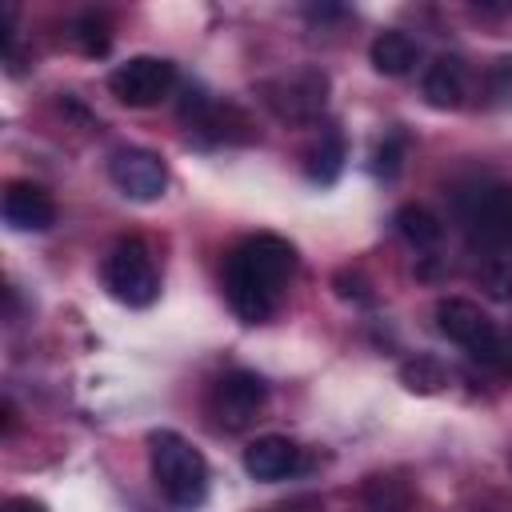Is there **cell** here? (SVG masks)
<instances>
[{
  "mask_svg": "<svg viewBox=\"0 0 512 512\" xmlns=\"http://www.w3.org/2000/svg\"><path fill=\"white\" fill-rule=\"evenodd\" d=\"M292 272H296V248L288 240L272 232L248 236L240 248H232L224 264V296L240 320L260 324L280 308Z\"/></svg>",
  "mask_w": 512,
  "mask_h": 512,
  "instance_id": "1",
  "label": "cell"
},
{
  "mask_svg": "<svg viewBox=\"0 0 512 512\" xmlns=\"http://www.w3.org/2000/svg\"><path fill=\"white\" fill-rule=\"evenodd\" d=\"M148 460H152V480L164 492L172 508H200L208 496V464L192 440H184L172 428H160L148 436Z\"/></svg>",
  "mask_w": 512,
  "mask_h": 512,
  "instance_id": "2",
  "label": "cell"
},
{
  "mask_svg": "<svg viewBox=\"0 0 512 512\" xmlns=\"http://www.w3.org/2000/svg\"><path fill=\"white\" fill-rule=\"evenodd\" d=\"M456 216L484 248H512V184H472L456 192Z\"/></svg>",
  "mask_w": 512,
  "mask_h": 512,
  "instance_id": "3",
  "label": "cell"
},
{
  "mask_svg": "<svg viewBox=\"0 0 512 512\" xmlns=\"http://www.w3.org/2000/svg\"><path fill=\"white\" fill-rule=\"evenodd\" d=\"M104 284L120 304L148 308L156 300V292H160V272H156L152 252L140 240H120L104 256Z\"/></svg>",
  "mask_w": 512,
  "mask_h": 512,
  "instance_id": "4",
  "label": "cell"
},
{
  "mask_svg": "<svg viewBox=\"0 0 512 512\" xmlns=\"http://www.w3.org/2000/svg\"><path fill=\"white\" fill-rule=\"evenodd\" d=\"M108 88L128 108H152L176 88V64L164 56H128L120 68H112Z\"/></svg>",
  "mask_w": 512,
  "mask_h": 512,
  "instance_id": "5",
  "label": "cell"
},
{
  "mask_svg": "<svg viewBox=\"0 0 512 512\" xmlns=\"http://www.w3.org/2000/svg\"><path fill=\"white\" fill-rule=\"evenodd\" d=\"M108 176L128 200H140V204L160 200L164 188H168V164L152 148H120V152H112Z\"/></svg>",
  "mask_w": 512,
  "mask_h": 512,
  "instance_id": "6",
  "label": "cell"
},
{
  "mask_svg": "<svg viewBox=\"0 0 512 512\" xmlns=\"http://www.w3.org/2000/svg\"><path fill=\"white\" fill-rule=\"evenodd\" d=\"M324 96H328V76L316 72V68H304L288 80H276V84H264V104L280 116V120H312L320 108H324Z\"/></svg>",
  "mask_w": 512,
  "mask_h": 512,
  "instance_id": "7",
  "label": "cell"
},
{
  "mask_svg": "<svg viewBox=\"0 0 512 512\" xmlns=\"http://www.w3.org/2000/svg\"><path fill=\"white\" fill-rule=\"evenodd\" d=\"M436 324H440V332H444L452 344H460L468 356H480V352L500 336L496 324H492V316H488L480 304L464 300V296H444V300L436 304Z\"/></svg>",
  "mask_w": 512,
  "mask_h": 512,
  "instance_id": "8",
  "label": "cell"
},
{
  "mask_svg": "<svg viewBox=\"0 0 512 512\" xmlns=\"http://www.w3.org/2000/svg\"><path fill=\"white\" fill-rule=\"evenodd\" d=\"M268 400V384L256 376V372H224L212 388V412L224 428H244Z\"/></svg>",
  "mask_w": 512,
  "mask_h": 512,
  "instance_id": "9",
  "label": "cell"
},
{
  "mask_svg": "<svg viewBox=\"0 0 512 512\" xmlns=\"http://www.w3.org/2000/svg\"><path fill=\"white\" fill-rule=\"evenodd\" d=\"M4 220L16 232H44L56 220V200L32 180H12L4 188Z\"/></svg>",
  "mask_w": 512,
  "mask_h": 512,
  "instance_id": "10",
  "label": "cell"
},
{
  "mask_svg": "<svg viewBox=\"0 0 512 512\" xmlns=\"http://www.w3.org/2000/svg\"><path fill=\"white\" fill-rule=\"evenodd\" d=\"M244 468H248L252 480H284L300 468V448H296V440L276 436V432L256 436L244 448Z\"/></svg>",
  "mask_w": 512,
  "mask_h": 512,
  "instance_id": "11",
  "label": "cell"
},
{
  "mask_svg": "<svg viewBox=\"0 0 512 512\" xmlns=\"http://www.w3.org/2000/svg\"><path fill=\"white\" fill-rule=\"evenodd\" d=\"M424 100L432 108H460L464 88H468V68L460 56H436L424 72Z\"/></svg>",
  "mask_w": 512,
  "mask_h": 512,
  "instance_id": "12",
  "label": "cell"
},
{
  "mask_svg": "<svg viewBox=\"0 0 512 512\" xmlns=\"http://www.w3.org/2000/svg\"><path fill=\"white\" fill-rule=\"evenodd\" d=\"M368 56H372V68H376V72H384V76H404V72L416 68V60H420V44H416L408 32L388 28V32H380V36L372 40Z\"/></svg>",
  "mask_w": 512,
  "mask_h": 512,
  "instance_id": "13",
  "label": "cell"
},
{
  "mask_svg": "<svg viewBox=\"0 0 512 512\" xmlns=\"http://www.w3.org/2000/svg\"><path fill=\"white\" fill-rule=\"evenodd\" d=\"M360 496H364L368 512H412V504H416L412 484H408L404 476H396V472H376V476H368L364 488H360Z\"/></svg>",
  "mask_w": 512,
  "mask_h": 512,
  "instance_id": "14",
  "label": "cell"
},
{
  "mask_svg": "<svg viewBox=\"0 0 512 512\" xmlns=\"http://www.w3.org/2000/svg\"><path fill=\"white\" fill-rule=\"evenodd\" d=\"M396 232H400L416 252H428V248H436V244L444 240L440 216L428 212L424 204H404V208L396 212Z\"/></svg>",
  "mask_w": 512,
  "mask_h": 512,
  "instance_id": "15",
  "label": "cell"
},
{
  "mask_svg": "<svg viewBox=\"0 0 512 512\" xmlns=\"http://www.w3.org/2000/svg\"><path fill=\"white\" fill-rule=\"evenodd\" d=\"M400 380L408 392H420V396H432L448 384V368L436 360V356H412L400 364Z\"/></svg>",
  "mask_w": 512,
  "mask_h": 512,
  "instance_id": "16",
  "label": "cell"
},
{
  "mask_svg": "<svg viewBox=\"0 0 512 512\" xmlns=\"http://www.w3.org/2000/svg\"><path fill=\"white\" fill-rule=\"evenodd\" d=\"M308 176L316 180V184H332L336 176H340V168H344V140L336 136V132H328L312 152H308Z\"/></svg>",
  "mask_w": 512,
  "mask_h": 512,
  "instance_id": "17",
  "label": "cell"
},
{
  "mask_svg": "<svg viewBox=\"0 0 512 512\" xmlns=\"http://www.w3.org/2000/svg\"><path fill=\"white\" fill-rule=\"evenodd\" d=\"M72 44L84 52V56H104L108 52V44H112V28H108V20L104 16H80L76 24H72Z\"/></svg>",
  "mask_w": 512,
  "mask_h": 512,
  "instance_id": "18",
  "label": "cell"
},
{
  "mask_svg": "<svg viewBox=\"0 0 512 512\" xmlns=\"http://www.w3.org/2000/svg\"><path fill=\"white\" fill-rule=\"evenodd\" d=\"M480 280L496 300H512V260L508 256H488V264L480 268Z\"/></svg>",
  "mask_w": 512,
  "mask_h": 512,
  "instance_id": "19",
  "label": "cell"
},
{
  "mask_svg": "<svg viewBox=\"0 0 512 512\" xmlns=\"http://www.w3.org/2000/svg\"><path fill=\"white\" fill-rule=\"evenodd\" d=\"M400 164H404V136H388V140L376 148V156H372V168H376V176L392 180V176L400 172Z\"/></svg>",
  "mask_w": 512,
  "mask_h": 512,
  "instance_id": "20",
  "label": "cell"
},
{
  "mask_svg": "<svg viewBox=\"0 0 512 512\" xmlns=\"http://www.w3.org/2000/svg\"><path fill=\"white\" fill-rule=\"evenodd\" d=\"M336 296L340 300H356V304H368L372 300V288H368V280L360 276V272H336Z\"/></svg>",
  "mask_w": 512,
  "mask_h": 512,
  "instance_id": "21",
  "label": "cell"
},
{
  "mask_svg": "<svg viewBox=\"0 0 512 512\" xmlns=\"http://www.w3.org/2000/svg\"><path fill=\"white\" fill-rule=\"evenodd\" d=\"M472 360H480V364H488V368H496V372H512V336H496L480 356H472Z\"/></svg>",
  "mask_w": 512,
  "mask_h": 512,
  "instance_id": "22",
  "label": "cell"
},
{
  "mask_svg": "<svg viewBox=\"0 0 512 512\" xmlns=\"http://www.w3.org/2000/svg\"><path fill=\"white\" fill-rule=\"evenodd\" d=\"M4 512H48L40 500H32V496H8L4 500Z\"/></svg>",
  "mask_w": 512,
  "mask_h": 512,
  "instance_id": "23",
  "label": "cell"
},
{
  "mask_svg": "<svg viewBox=\"0 0 512 512\" xmlns=\"http://www.w3.org/2000/svg\"><path fill=\"white\" fill-rule=\"evenodd\" d=\"M12 428H16V404L4 400V436H12Z\"/></svg>",
  "mask_w": 512,
  "mask_h": 512,
  "instance_id": "24",
  "label": "cell"
}]
</instances>
